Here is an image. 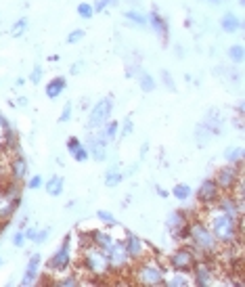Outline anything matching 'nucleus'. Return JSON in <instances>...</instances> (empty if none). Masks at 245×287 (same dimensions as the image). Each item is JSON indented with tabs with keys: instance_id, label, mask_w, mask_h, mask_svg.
<instances>
[{
	"instance_id": "obj_23",
	"label": "nucleus",
	"mask_w": 245,
	"mask_h": 287,
	"mask_svg": "<svg viewBox=\"0 0 245 287\" xmlns=\"http://www.w3.org/2000/svg\"><path fill=\"white\" fill-rule=\"evenodd\" d=\"M88 239H90V243L92 245H97V247H101V250H107V247L113 243V235H109L107 231H92V233H88Z\"/></svg>"
},
{
	"instance_id": "obj_13",
	"label": "nucleus",
	"mask_w": 245,
	"mask_h": 287,
	"mask_svg": "<svg viewBox=\"0 0 245 287\" xmlns=\"http://www.w3.org/2000/svg\"><path fill=\"white\" fill-rule=\"evenodd\" d=\"M86 149H88V155L94 158L97 162H105L107 160V143L103 141L101 132L97 135V132H92V135H88V139L84 141Z\"/></svg>"
},
{
	"instance_id": "obj_7",
	"label": "nucleus",
	"mask_w": 245,
	"mask_h": 287,
	"mask_svg": "<svg viewBox=\"0 0 245 287\" xmlns=\"http://www.w3.org/2000/svg\"><path fill=\"white\" fill-rule=\"evenodd\" d=\"M197 262V254L191 245H180L178 250H174L168 258V266L172 271H182V273H191L193 266Z\"/></svg>"
},
{
	"instance_id": "obj_44",
	"label": "nucleus",
	"mask_w": 245,
	"mask_h": 287,
	"mask_svg": "<svg viewBox=\"0 0 245 287\" xmlns=\"http://www.w3.org/2000/svg\"><path fill=\"white\" fill-rule=\"evenodd\" d=\"M69 120H71V103H65V107H63V111H61V116H59V122L65 124V122H69Z\"/></svg>"
},
{
	"instance_id": "obj_31",
	"label": "nucleus",
	"mask_w": 245,
	"mask_h": 287,
	"mask_svg": "<svg viewBox=\"0 0 245 287\" xmlns=\"http://www.w3.org/2000/svg\"><path fill=\"white\" fill-rule=\"evenodd\" d=\"M122 180H124V174H122L118 168L107 170V174H105V185H107V187H118Z\"/></svg>"
},
{
	"instance_id": "obj_30",
	"label": "nucleus",
	"mask_w": 245,
	"mask_h": 287,
	"mask_svg": "<svg viewBox=\"0 0 245 287\" xmlns=\"http://www.w3.org/2000/svg\"><path fill=\"white\" fill-rule=\"evenodd\" d=\"M172 195H174L178 201H186L188 197L193 195V189L188 187V185H184V182H180V185H176V187L172 189Z\"/></svg>"
},
{
	"instance_id": "obj_2",
	"label": "nucleus",
	"mask_w": 245,
	"mask_h": 287,
	"mask_svg": "<svg viewBox=\"0 0 245 287\" xmlns=\"http://www.w3.org/2000/svg\"><path fill=\"white\" fill-rule=\"evenodd\" d=\"M80 271L84 275H88L92 281H103L107 279L111 273V266L107 260V254L101 247L92 245V243H84L80 250Z\"/></svg>"
},
{
	"instance_id": "obj_42",
	"label": "nucleus",
	"mask_w": 245,
	"mask_h": 287,
	"mask_svg": "<svg viewBox=\"0 0 245 287\" xmlns=\"http://www.w3.org/2000/svg\"><path fill=\"white\" fill-rule=\"evenodd\" d=\"M44 185V180H42V176L40 174H34L32 178H30V182H28V187L32 189V191H36V189H40Z\"/></svg>"
},
{
	"instance_id": "obj_3",
	"label": "nucleus",
	"mask_w": 245,
	"mask_h": 287,
	"mask_svg": "<svg viewBox=\"0 0 245 287\" xmlns=\"http://www.w3.org/2000/svg\"><path fill=\"white\" fill-rule=\"evenodd\" d=\"M188 243L195 250L197 258H216L218 250H220V243L216 241V237L212 235L210 226L205 224V220L195 218L191 220V226H188Z\"/></svg>"
},
{
	"instance_id": "obj_9",
	"label": "nucleus",
	"mask_w": 245,
	"mask_h": 287,
	"mask_svg": "<svg viewBox=\"0 0 245 287\" xmlns=\"http://www.w3.org/2000/svg\"><path fill=\"white\" fill-rule=\"evenodd\" d=\"M191 220L193 218H188V212H184V210H174V212L168 216L166 224H168L170 233H172L174 239L186 241L188 239V226H191Z\"/></svg>"
},
{
	"instance_id": "obj_19",
	"label": "nucleus",
	"mask_w": 245,
	"mask_h": 287,
	"mask_svg": "<svg viewBox=\"0 0 245 287\" xmlns=\"http://www.w3.org/2000/svg\"><path fill=\"white\" fill-rule=\"evenodd\" d=\"M193 279H191V273H182V271H172V275H166V281L164 285L168 287H186V285H191Z\"/></svg>"
},
{
	"instance_id": "obj_12",
	"label": "nucleus",
	"mask_w": 245,
	"mask_h": 287,
	"mask_svg": "<svg viewBox=\"0 0 245 287\" xmlns=\"http://www.w3.org/2000/svg\"><path fill=\"white\" fill-rule=\"evenodd\" d=\"M122 241H124V247H126V254L130 256L132 262H137V260H141V258L147 256V245L143 243V239L139 235L126 233V237Z\"/></svg>"
},
{
	"instance_id": "obj_40",
	"label": "nucleus",
	"mask_w": 245,
	"mask_h": 287,
	"mask_svg": "<svg viewBox=\"0 0 245 287\" xmlns=\"http://www.w3.org/2000/svg\"><path fill=\"white\" fill-rule=\"evenodd\" d=\"M132 130H134V124H132V122H130V118H128V120H124V124H122V128L118 130V137H122V139H126V137L130 135V132H132Z\"/></svg>"
},
{
	"instance_id": "obj_51",
	"label": "nucleus",
	"mask_w": 245,
	"mask_h": 287,
	"mask_svg": "<svg viewBox=\"0 0 245 287\" xmlns=\"http://www.w3.org/2000/svg\"><path fill=\"white\" fill-rule=\"evenodd\" d=\"M3 228H5V224H3V222H0V233H3Z\"/></svg>"
},
{
	"instance_id": "obj_6",
	"label": "nucleus",
	"mask_w": 245,
	"mask_h": 287,
	"mask_svg": "<svg viewBox=\"0 0 245 287\" xmlns=\"http://www.w3.org/2000/svg\"><path fill=\"white\" fill-rule=\"evenodd\" d=\"M107 254V260H109V266H111V273H126L130 266H132V260L130 256L126 254V247H124V241L120 239H113V243L103 250Z\"/></svg>"
},
{
	"instance_id": "obj_41",
	"label": "nucleus",
	"mask_w": 245,
	"mask_h": 287,
	"mask_svg": "<svg viewBox=\"0 0 245 287\" xmlns=\"http://www.w3.org/2000/svg\"><path fill=\"white\" fill-rule=\"evenodd\" d=\"M11 241H13V245H15V247H23V245H25V241H28V239H25V235H23V228H21V231H17V233L13 235V239H11Z\"/></svg>"
},
{
	"instance_id": "obj_34",
	"label": "nucleus",
	"mask_w": 245,
	"mask_h": 287,
	"mask_svg": "<svg viewBox=\"0 0 245 287\" xmlns=\"http://www.w3.org/2000/svg\"><path fill=\"white\" fill-rule=\"evenodd\" d=\"M195 139H197V143H199V145H205L207 141L212 139V135H210V130H207L203 124H199V126H197V130H195Z\"/></svg>"
},
{
	"instance_id": "obj_11",
	"label": "nucleus",
	"mask_w": 245,
	"mask_h": 287,
	"mask_svg": "<svg viewBox=\"0 0 245 287\" xmlns=\"http://www.w3.org/2000/svg\"><path fill=\"white\" fill-rule=\"evenodd\" d=\"M220 195H222V191L218 189V185L214 182V178H205L199 185V189H197V201L203 207H212L220 199Z\"/></svg>"
},
{
	"instance_id": "obj_20",
	"label": "nucleus",
	"mask_w": 245,
	"mask_h": 287,
	"mask_svg": "<svg viewBox=\"0 0 245 287\" xmlns=\"http://www.w3.org/2000/svg\"><path fill=\"white\" fill-rule=\"evenodd\" d=\"M80 283H82V277L78 273H69V271L52 277V285H59V287H75V285H80Z\"/></svg>"
},
{
	"instance_id": "obj_37",
	"label": "nucleus",
	"mask_w": 245,
	"mask_h": 287,
	"mask_svg": "<svg viewBox=\"0 0 245 287\" xmlns=\"http://www.w3.org/2000/svg\"><path fill=\"white\" fill-rule=\"evenodd\" d=\"M161 80H164V84H166V88L168 90H176V82H174V78H172V73H170L168 69H161Z\"/></svg>"
},
{
	"instance_id": "obj_35",
	"label": "nucleus",
	"mask_w": 245,
	"mask_h": 287,
	"mask_svg": "<svg viewBox=\"0 0 245 287\" xmlns=\"http://www.w3.org/2000/svg\"><path fill=\"white\" fill-rule=\"evenodd\" d=\"M97 218H99L101 222H105V224H111V226H116V224H118V218L113 216L111 212H107V210H99V212H97Z\"/></svg>"
},
{
	"instance_id": "obj_49",
	"label": "nucleus",
	"mask_w": 245,
	"mask_h": 287,
	"mask_svg": "<svg viewBox=\"0 0 245 287\" xmlns=\"http://www.w3.org/2000/svg\"><path fill=\"white\" fill-rule=\"evenodd\" d=\"M15 105H19V107H25V105H28V99H25V97L17 99V103H15Z\"/></svg>"
},
{
	"instance_id": "obj_27",
	"label": "nucleus",
	"mask_w": 245,
	"mask_h": 287,
	"mask_svg": "<svg viewBox=\"0 0 245 287\" xmlns=\"http://www.w3.org/2000/svg\"><path fill=\"white\" fill-rule=\"evenodd\" d=\"M124 17L128 19L130 23H134V25H147V15H143L141 11H137V9H128L126 13H124Z\"/></svg>"
},
{
	"instance_id": "obj_25",
	"label": "nucleus",
	"mask_w": 245,
	"mask_h": 287,
	"mask_svg": "<svg viewBox=\"0 0 245 287\" xmlns=\"http://www.w3.org/2000/svg\"><path fill=\"white\" fill-rule=\"evenodd\" d=\"M46 193L50 195V197H59L61 193H63V189H65V180H63V176H50L48 180H46Z\"/></svg>"
},
{
	"instance_id": "obj_4",
	"label": "nucleus",
	"mask_w": 245,
	"mask_h": 287,
	"mask_svg": "<svg viewBox=\"0 0 245 287\" xmlns=\"http://www.w3.org/2000/svg\"><path fill=\"white\" fill-rule=\"evenodd\" d=\"M132 281L137 285L159 287L166 281V264L153 256H145L132 262Z\"/></svg>"
},
{
	"instance_id": "obj_29",
	"label": "nucleus",
	"mask_w": 245,
	"mask_h": 287,
	"mask_svg": "<svg viewBox=\"0 0 245 287\" xmlns=\"http://www.w3.org/2000/svg\"><path fill=\"white\" fill-rule=\"evenodd\" d=\"M224 158L229 164H241L243 162V147H229L224 151Z\"/></svg>"
},
{
	"instance_id": "obj_45",
	"label": "nucleus",
	"mask_w": 245,
	"mask_h": 287,
	"mask_svg": "<svg viewBox=\"0 0 245 287\" xmlns=\"http://www.w3.org/2000/svg\"><path fill=\"white\" fill-rule=\"evenodd\" d=\"M48 235H50V228L46 226V228H42V231H38V233H36V239H34V243H44V241L48 239Z\"/></svg>"
},
{
	"instance_id": "obj_46",
	"label": "nucleus",
	"mask_w": 245,
	"mask_h": 287,
	"mask_svg": "<svg viewBox=\"0 0 245 287\" xmlns=\"http://www.w3.org/2000/svg\"><path fill=\"white\" fill-rule=\"evenodd\" d=\"M36 233H38V228H34V226L23 228V235H25V239H30V241H34V239H36Z\"/></svg>"
},
{
	"instance_id": "obj_10",
	"label": "nucleus",
	"mask_w": 245,
	"mask_h": 287,
	"mask_svg": "<svg viewBox=\"0 0 245 287\" xmlns=\"http://www.w3.org/2000/svg\"><path fill=\"white\" fill-rule=\"evenodd\" d=\"M111 111H113V99L111 97H105V99L97 101L92 105L90 113H88V128L90 130L101 128L111 118Z\"/></svg>"
},
{
	"instance_id": "obj_47",
	"label": "nucleus",
	"mask_w": 245,
	"mask_h": 287,
	"mask_svg": "<svg viewBox=\"0 0 245 287\" xmlns=\"http://www.w3.org/2000/svg\"><path fill=\"white\" fill-rule=\"evenodd\" d=\"M80 69H82V63H73V65H71V73H73V75L78 73Z\"/></svg>"
},
{
	"instance_id": "obj_43",
	"label": "nucleus",
	"mask_w": 245,
	"mask_h": 287,
	"mask_svg": "<svg viewBox=\"0 0 245 287\" xmlns=\"http://www.w3.org/2000/svg\"><path fill=\"white\" fill-rule=\"evenodd\" d=\"M109 5H111V0H94L92 11H94V13H103V11H105Z\"/></svg>"
},
{
	"instance_id": "obj_15",
	"label": "nucleus",
	"mask_w": 245,
	"mask_h": 287,
	"mask_svg": "<svg viewBox=\"0 0 245 287\" xmlns=\"http://www.w3.org/2000/svg\"><path fill=\"white\" fill-rule=\"evenodd\" d=\"M17 205H19V199L11 197V195L7 193V191H5L3 187H0V222L7 224V222L13 218Z\"/></svg>"
},
{
	"instance_id": "obj_5",
	"label": "nucleus",
	"mask_w": 245,
	"mask_h": 287,
	"mask_svg": "<svg viewBox=\"0 0 245 287\" xmlns=\"http://www.w3.org/2000/svg\"><path fill=\"white\" fill-rule=\"evenodd\" d=\"M69 243H71V235H67L65 241H63L59 247H57V252L48 258V262H46L48 275L57 277V275L69 271V266H71V262H73V258H71V245H69Z\"/></svg>"
},
{
	"instance_id": "obj_32",
	"label": "nucleus",
	"mask_w": 245,
	"mask_h": 287,
	"mask_svg": "<svg viewBox=\"0 0 245 287\" xmlns=\"http://www.w3.org/2000/svg\"><path fill=\"white\" fill-rule=\"evenodd\" d=\"M71 158L75 160V162H80V164H84L90 155H88V149H86V145L84 143H80L78 147H75L73 151H71Z\"/></svg>"
},
{
	"instance_id": "obj_18",
	"label": "nucleus",
	"mask_w": 245,
	"mask_h": 287,
	"mask_svg": "<svg viewBox=\"0 0 245 287\" xmlns=\"http://www.w3.org/2000/svg\"><path fill=\"white\" fill-rule=\"evenodd\" d=\"M147 23H151V28H153L155 34L159 36V40L166 44V42H168V21L164 19V15L153 9V11L147 15Z\"/></svg>"
},
{
	"instance_id": "obj_1",
	"label": "nucleus",
	"mask_w": 245,
	"mask_h": 287,
	"mask_svg": "<svg viewBox=\"0 0 245 287\" xmlns=\"http://www.w3.org/2000/svg\"><path fill=\"white\" fill-rule=\"evenodd\" d=\"M205 224L210 226L212 235L216 237V241L220 245L241 243V239H243V218L241 216L224 214V212H220V210H216L214 205L207 207Z\"/></svg>"
},
{
	"instance_id": "obj_50",
	"label": "nucleus",
	"mask_w": 245,
	"mask_h": 287,
	"mask_svg": "<svg viewBox=\"0 0 245 287\" xmlns=\"http://www.w3.org/2000/svg\"><path fill=\"white\" fill-rule=\"evenodd\" d=\"M111 5H113V7H116V5H120V0H111Z\"/></svg>"
},
{
	"instance_id": "obj_8",
	"label": "nucleus",
	"mask_w": 245,
	"mask_h": 287,
	"mask_svg": "<svg viewBox=\"0 0 245 287\" xmlns=\"http://www.w3.org/2000/svg\"><path fill=\"white\" fill-rule=\"evenodd\" d=\"M243 168V162L241 164H229V166H222L216 170V176H214V182L218 185V189L222 193H231L233 187L243 178L241 176V170Z\"/></svg>"
},
{
	"instance_id": "obj_53",
	"label": "nucleus",
	"mask_w": 245,
	"mask_h": 287,
	"mask_svg": "<svg viewBox=\"0 0 245 287\" xmlns=\"http://www.w3.org/2000/svg\"><path fill=\"white\" fill-rule=\"evenodd\" d=\"M3 264H5V260H3V258H0V266H3Z\"/></svg>"
},
{
	"instance_id": "obj_22",
	"label": "nucleus",
	"mask_w": 245,
	"mask_h": 287,
	"mask_svg": "<svg viewBox=\"0 0 245 287\" xmlns=\"http://www.w3.org/2000/svg\"><path fill=\"white\" fill-rule=\"evenodd\" d=\"M220 28H222V32H226V34H235V32L243 30V23H241V19H239L237 15L226 13V15L222 17V21H220Z\"/></svg>"
},
{
	"instance_id": "obj_24",
	"label": "nucleus",
	"mask_w": 245,
	"mask_h": 287,
	"mask_svg": "<svg viewBox=\"0 0 245 287\" xmlns=\"http://www.w3.org/2000/svg\"><path fill=\"white\" fill-rule=\"evenodd\" d=\"M118 130H120V122L116 120H107L103 126H101V137L105 143H113L118 139Z\"/></svg>"
},
{
	"instance_id": "obj_36",
	"label": "nucleus",
	"mask_w": 245,
	"mask_h": 287,
	"mask_svg": "<svg viewBox=\"0 0 245 287\" xmlns=\"http://www.w3.org/2000/svg\"><path fill=\"white\" fill-rule=\"evenodd\" d=\"M42 73H44L42 65L36 63L34 69H32V73H30V84H40V82H42Z\"/></svg>"
},
{
	"instance_id": "obj_16",
	"label": "nucleus",
	"mask_w": 245,
	"mask_h": 287,
	"mask_svg": "<svg viewBox=\"0 0 245 287\" xmlns=\"http://www.w3.org/2000/svg\"><path fill=\"white\" fill-rule=\"evenodd\" d=\"M40 264H42V256L40 254H34L25 266V273L21 277V285L23 287H30L38 281V273H40Z\"/></svg>"
},
{
	"instance_id": "obj_14",
	"label": "nucleus",
	"mask_w": 245,
	"mask_h": 287,
	"mask_svg": "<svg viewBox=\"0 0 245 287\" xmlns=\"http://www.w3.org/2000/svg\"><path fill=\"white\" fill-rule=\"evenodd\" d=\"M7 172H9V180H15V182H21L28 176V162L21 153H15V155L9 160Z\"/></svg>"
},
{
	"instance_id": "obj_52",
	"label": "nucleus",
	"mask_w": 245,
	"mask_h": 287,
	"mask_svg": "<svg viewBox=\"0 0 245 287\" xmlns=\"http://www.w3.org/2000/svg\"><path fill=\"white\" fill-rule=\"evenodd\" d=\"M210 3H216V5H218V3H220V0H210Z\"/></svg>"
},
{
	"instance_id": "obj_21",
	"label": "nucleus",
	"mask_w": 245,
	"mask_h": 287,
	"mask_svg": "<svg viewBox=\"0 0 245 287\" xmlns=\"http://www.w3.org/2000/svg\"><path fill=\"white\" fill-rule=\"evenodd\" d=\"M65 88H67V80L63 78V75H57V78H52L46 84V97L48 99H57L59 94H63Z\"/></svg>"
},
{
	"instance_id": "obj_26",
	"label": "nucleus",
	"mask_w": 245,
	"mask_h": 287,
	"mask_svg": "<svg viewBox=\"0 0 245 287\" xmlns=\"http://www.w3.org/2000/svg\"><path fill=\"white\" fill-rule=\"evenodd\" d=\"M137 78H139V84H141V90H143V92H153V90H155L157 84H155V80H153V75H151V73L141 71Z\"/></svg>"
},
{
	"instance_id": "obj_48",
	"label": "nucleus",
	"mask_w": 245,
	"mask_h": 287,
	"mask_svg": "<svg viewBox=\"0 0 245 287\" xmlns=\"http://www.w3.org/2000/svg\"><path fill=\"white\" fill-rule=\"evenodd\" d=\"M155 191H157V195H159V197H164V199L168 197V191H166V189H161V187H157Z\"/></svg>"
},
{
	"instance_id": "obj_33",
	"label": "nucleus",
	"mask_w": 245,
	"mask_h": 287,
	"mask_svg": "<svg viewBox=\"0 0 245 287\" xmlns=\"http://www.w3.org/2000/svg\"><path fill=\"white\" fill-rule=\"evenodd\" d=\"M229 57H231V61H235V63H243V59H245V48H243V44L231 46V48H229Z\"/></svg>"
},
{
	"instance_id": "obj_28",
	"label": "nucleus",
	"mask_w": 245,
	"mask_h": 287,
	"mask_svg": "<svg viewBox=\"0 0 245 287\" xmlns=\"http://www.w3.org/2000/svg\"><path fill=\"white\" fill-rule=\"evenodd\" d=\"M28 25H30V19L28 17H19L17 21L13 23V28H11V36L13 38H21L28 32Z\"/></svg>"
},
{
	"instance_id": "obj_17",
	"label": "nucleus",
	"mask_w": 245,
	"mask_h": 287,
	"mask_svg": "<svg viewBox=\"0 0 245 287\" xmlns=\"http://www.w3.org/2000/svg\"><path fill=\"white\" fill-rule=\"evenodd\" d=\"M207 130H210V135L212 137H220L222 135V128H224V118L220 116V111L218 109H210L205 113V118L201 122Z\"/></svg>"
},
{
	"instance_id": "obj_38",
	"label": "nucleus",
	"mask_w": 245,
	"mask_h": 287,
	"mask_svg": "<svg viewBox=\"0 0 245 287\" xmlns=\"http://www.w3.org/2000/svg\"><path fill=\"white\" fill-rule=\"evenodd\" d=\"M78 15H80L82 19H92V15H94L92 5H88V3H80V5H78Z\"/></svg>"
},
{
	"instance_id": "obj_39",
	"label": "nucleus",
	"mask_w": 245,
	"mask_h": 287,
	"mask_svg": "<svg viewBox=\"0 0 245 287\" xmlns=\"http://www.w3.org/2000/svg\"><path fill=\"white\" fill-rule=\"evenodd\" d=\"M84 36H86L84 30H73V32L67 36V42H69V44H78L80 40H84Z\"/></svg>"
}]
</instances>
